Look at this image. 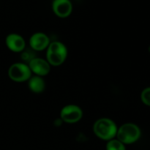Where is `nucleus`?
Here are the masks:
<instances>
[{
    "instance_id": "f257e3e1",
    "label": "nucleus",
    "mask_w": 150,
    "mask_h": 150,
    "mask_svg": "<svg viewBox=\"0 0 150 150\" xmlns=\"http://www.w3.org/2000/svg\"><path fill=\"white\" fill-rule=\"evenodd\" d=\"M92 129L98 139L108 142L116 138L118 126L111 119L103 117L95 122Z\"/></svg>"
},
{
    "instance_id": "f03ea898",
    "label": "nucleus",
    "mask_w": 150,
    "mask_h": 150,
    "mask_svg": "<svg viewBox=\"0 0 150 150\" xmlns=\"http://www.w3.org/2000/svg\"><path fill=\"white\" fill-rule=\"evenodd\" d=\"M46 51V59L51 67H59L64 64L68 51L66 45L60 41L51 42Z\"/></svg>"
},
{
    "instance_id": "7ed1b4c3",
    "label": "nucleus",
    "mask_w": 150,
    "mask_h": 150,
    "mask_svg": "<svg viewBox=\"0 0 150 150\" xmlns=\"http://www.w3.org/2000/svg\"><path fill=\"white\" fill-rule=\"evenodd\" d=\"M142 135L141 129L137 125L127 122L118 127L116 139L126 144H131L139 140Z\"/></svg>"
},
{
    "instance_id": "20e7f679",
    "label": "nucleus",
    "mask_w": 150,
    "mask_h": 150,
    "mask_svg": "<svg viewBox=\"0 0 150 150\" xmlns=\"http://www.w3.org/2000/svg\"><path fill=\"white\" fill-rule=\"evenodd\" d=\"M7 75L10 80L16 83L28 81L32 73L27 63L16 62L10 66Z\"/></svg>"
},
{
    "instance_id": "39448f33",
    "label": "nucleus",
    "mask_w": 150,
    "mask_h": 150,
    "mask_svg": "<svg viewBox=\"0 0 150 150\" xmlns=\"http://www.w3.org/2000/svg\"><path fill=\"white\" fill-rule=\"evenodd\" d=\"M83 115L82 108L78 105L68 104L60 111V118L67 124H75L80 121Z\"/></svg>"
},
{
    "instance_id": "423d86ee",
    "label": "nucleus",
    "mask_w": 150,
    "mask_h": 150,
    "mask_svg": "<svg viewBox=\"0 0 150 150\" xmlns=\"http://www.w3.org/2000/svg\"><path fill=\"white\" fill-rule=\"evenodd\" d=\"M51 40L48 35L44 32H38L31 35L29 40V46L33 51H42L46 50Z\"/></svg>"
},
{
    "instance_id": "0eeeda50",
    "label": "nucleus",
    "mask_w": 150,
    "mask_h": 150,
    "mask_svg": "<svg viewBox=\"0 0 150 150\" xmlns=\"http://www.w3.org/2000/svg\"><path fill=\"white\" fill-rule=\"evenodd\" d=\"M29 69L32 74L35 76H47L51 71V66L47 62L45 59L40 58V57H35L28 63Z\"/></svg>"
},
{
    "instance_id": "6e6552de",
    "label": "nucleus",
    "mask_w": 150,
    "mask_h": 150,
    "mask_svg": "<svg viewBox=\"0 0 150 150\" xmlns=\"http://www.w3.org/2000/svg\"><path fill=\"white\" fill-rule=\"evenodd\" d=\"M5 45L12 52L21 53L26 48V41L21 35L17 33H10L6 37Z\"/></svg>"
},
{
    "instance_id": "1a4fd4ad",
    "label": "nucleus",
    "mask_w": 150,
    "mask_h": 150,
    "mask_svg": "<svg viewBox=\"0 0 150 150\" xmlns=\"http://www.w3.org/2000/svg\"><path fill=\"white\" fill-rule=\"evenodd\" d=\"M51 6L54 14L60 18L69 17L73 11V4L70 0H54Z\"/></svg>"
},
{
    "instance_id": "9d476101",
    "label": "nucleus",
    "mask_w": 150,
    "mask_h": 150,
    "mask_svg": "<svg viewBox=\"0 0 150 150\" xmlns=\"http://www.w3.org/2000/svg\"><path fill=\"white\" fill-rule=\"evenodd\" d=\"M28 87L29 90L35 94H40L45 89V83L43 77L38 76H32L28 80Z\"/></svg>"
},
{
    "instance_id": "9b49d317",
    "label": "nucleus",
    "mask_w": 150,
    "mask_h": 150,
    "mask_svg": "<svg viewBox=\"0 0 150 150\" xmlns=\"http://www.w3.org/2000/svg\"><path fill=\"white\" fill-rule=\"evenodd\" d=\"M105 149L106 150H126V147L124 144L115 138L107 142Z\"/></svg>"
},
{
    "instance_id": "f8f14e48",
    "label": "nucleus",
    "mask_w": 150,
    "mask_h": 150,
    "mask_svg": "<svg viewBox=\"0 0 150 150\" xmlns=\"http://www.w3.org/2000/svg\"><path fill=\"white\" fill-rule=\"evenodd\" d=\"M141 100L146 106L150 107V86L144 89L141 93Z\"/></svg>"
}]
</instances>
